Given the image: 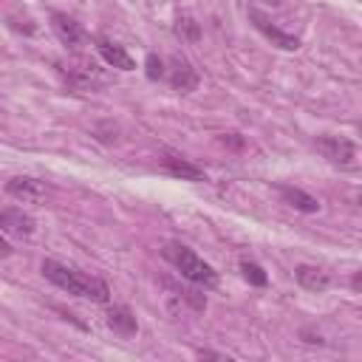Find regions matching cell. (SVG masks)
Masks as SVG:
<instances>
[{"mask_svg": "<svg viewBox=\"0 0 362 362\" xmlns=\"http://www.w3.org/2000/svg\"><path fill=\"white\" fill-rule=\"evenodd\" d=\"M42 274L57 288H62V291H68L74 297H85V300H93V303H107V297H110V288L99 277L85 274V272H79V269H74L68 263L54 260V257L42 260Z\"/></svg>", "mask_w": 362, "mask_h": 362, "instance_id": "cell-1", "label": "cell"}, {"mask_svg": "<svg viewBox=\"0 0 362 362\" xmlns=\"http://www.w3.org/2000/svg\"><path fill=\"white\" fill-rule=\"evenodd\" d=\"M317 150H320L331 164H339V167H351L354 158H356V147H354V141H348L345 136H320V139H317Z\"/></svg>", "mask_w": 362, "mask_h": 362, "instance_id": "cell-5", "label": "cell"}, {"mask_svg": "<svg viewBox=\"0 0 362 362\" xmlns=\"http://www.w3.org/2000/svg\"><path fill=\"white\" fill-rule=\"evenodd\" d=\"M167 82L175 88V90H181V93H189L195 85H198V74L192 71V65L187 62V59H181V57H173L170 59V68H167Z\"/></svg>", "mask_w": 362, "mask_h": 362, "instance_id": "cell-7", "label": "cell"}, {"mask_svg": "<svg viewBox=\"0 0 362 362\" xmlns=\"http://www.w3.org/2000/svg\"><path fill=\"white\" fill-rule=\"evenodd\" d=\"M161 167L170 173V175H175V178H184V181H204L206 178V173H204V167H198V164H192L189 158H181V156H173V153H164L161 158Z\"/></svg>", "mask_w": 362, "mask_h": 362, "instance_id": "cell-8", "label": "cell"}, {"mask_svg": "<svg viewBox=\"0 0 362 362\" xmlns=\"http://www.w3.org/2000/svg\"><path fill=\"white\" fill-rule=\"evenodd\" d=\"M175 31L181 34V37H187V40H198V23L192 20V17H178V25H175Z\"/></svg>", "mask_w": 362, "mask_h": 362, "instance_id": "cell-15", "label": "cell"}, {"mask_svg": "<svg viewBox=\"0 0 362 362\" xmlns=\"http://www.w3.org/2000/svg\"><path fill=\"white\" fill-rule=\"evenodd\" d=\"M351 286H354L356 291H362V272H356V274L351 277Z\"/></svg>", "mask_w": 362, "mask_h": 362, "instance_id": "cell-18", "label": "cell"}, {"mask_svg": "<svg viewBox=\"0 0 362 362\" xmlns=\"http://www.w3.org/2000/svg\"><path fill=\"white\" fill-rule=\"evenodd\" d=\"M263 3H269V6H280L283 0H263Z\"/></svg>", "mask_w": 362, "mask_h": 362, "instance_id": "cell-19", "label": "cell"}, {"mask_svg": "<svg viewBox=\"0 0 362 362\" xmlns=\"http://www.w3.org/2000/svg\"><path fill=\"white\" fill-rule=\"evenodd\" d=\"M96 51L102 54V59H105L110 68H119V71H133V68H136V59H133L119 42L96 40Z\"/></svg>", "mask_w": 362, "mask_h": 362, "instance_id": "cell-9", "label": "cell"}, {"mask_svg": "<svg viewBox=\"0 0 362 362\" xmlns=\"http://www.w3.org/2000/svg\"><path fill=\"white\" fill-rule=\"evenodd\" d=\"M294 277H297V283H300L305 291H314V294L325 291V288H328V283H331L328 272H322L320 266H305V263L294 269Z\"/></svg>", "mask_w": 362, "mask_h": 362, "instance_id": "cell-11", "label": "cell"}, {"mask_svg": "<svg viewBox=\"0 0 362 362\" xmlns=\"http://www.w3.org/2000/svg\"><path fill=\"white\" fill-rule=\"evenodd\" d=\"M144 65H147V76H150V79H161V76L167 74V71H164V62H161L156 54H147Z\"/></svg>", "mask_w": 362, "mask_h": 362, "instance_id": "cell-16", "label": "cell"}, {"mask_svg": "<svg viewBox=\"0 0 362 362\" xmlns=\"http://www.w3.org/2000/svg\"><path fill=\"white\" fill-rule=\"evenodd\" d=\"M198 356L201 359H226L223 354H215V351H198Z\"/></svg>", "mask_w": 362, "mask_h": 362, "instance_id": "cell-17", "label": "cell"}, {"mask_svg": "<svg viewBox=\"0 0 362 362\" xmlns=\"http://www.w3.org/2000/svg\"><path fill=\"white\" fill-rule=\"evenodd\" d=\"M107 325H110L116 334H122V337H133V334L139 331L136 317H133L124 305H113V308L107 311Z\"/></svg>", "mask_w": 362, "mask_h": 362, "instance_id": "cell-13", "label": "cell"}, {"mask_svg": "<svg viewBox=\"0 0 362 362\" xmlns=\"http://www.w3.org/2000/svg\"><path fill=\"white\" fill-rule=\"evenodd\" d=\"M240 272H243V277H246L252 286H266V272H263L257 263H252V260H240Z\"/></svg>", "mask_w": 362, "mask_h": 362, "instance_id": "cell-14", "label": "cell"}, {"mask_svg": "<svg viewBox=\"0 0 362 362\" xmlns=\"http://www.w3.org/2000/svg\"><path fill=\"white\" fill-rule=\"evenodd\" d=\"M6 192L23 204H42L48 198V187L37 178H28V175H14L6 181Z\"/></svg>", "mask_w": 362, "mask_h": 362, "instance_id": "cell-6", "label": "cell"}, {"mask_svg": "<svg viewBox=\"0 0 362 362\" xmlns=\"http://www.w3.org/2000/svg\"><path fill=\"white\" fill-rule=\"evenodd\" d=\"M0 226H3V232L6 235H31L34 232V218L31 215H25L23 209H14V206H6L3 212H0Z\"/></svg>", "mask_w": 362, "mask_h": 362, "instance_id": "cell-10", "label": "cell"}, {"mask_svg": "<svg viewBox=\"0 0 362 362\" xmlns=\"http://www.w3.org/2000/svg\"><path fill=\"white\" fill-rule=\"evenodd\" d=\"M249 20H252V25H255L266 40H272V45H277V48H283V51H297V48H300V40H297L294 34L280 31L260 8H249Z\"/></svg>", "mask_w": 362, "mask_h": 362, "instance_id": "cell-4", "label": "cell"}, {"mask_svg": "<svg viewBox=\"0 0 362 362\" xmlns=\"http://www.w3.org/2000/svg\"><path fill=\"white\" fill-rule=\"evenodd\" d=\"M280 195H283V201H286L288 206H294V209H300V212H317V209H320V201H317L314 195H308L305 189H300V187L283 184V187H280Z\"/></svg>", "mask_w": 362, "mask_h": 362, "instance_id": "cell-12", "label": "cell"}, {"mask_svg": "<svg viewBox=\"0 0 362 362\" xmlns=\"http://www.w3.org/2000/svg\"><path fill=\"white\" fill-rule=\"evenodd\" d=\"M51 28H54L57 40H59L65 48H71V51H79V48L88 45L85 28H82L74 17H68V14H62V11H54V14H51Z\"/></svg>", "mask_w": 362, "mask_h": 362, "instance_id": "cell-3", "label": "cell"}, {"mask_svg": "<svg viewBox=\"0 0 362 362\" xmlns=\"http://www.w3.org/2000/svg\"><path fill=\"white\" fill-rule=\"evenodd\" d=\"M164 257L181 272V277L204 286V288H215L218 286V272L204 260L198 257L189 246H181V243H167L164 246Z\"/></svg>", "mask_w": 362, "mask_h": 362, "instance_id": "cell-2", "label": "cell"}]
</instances>
